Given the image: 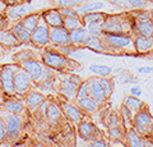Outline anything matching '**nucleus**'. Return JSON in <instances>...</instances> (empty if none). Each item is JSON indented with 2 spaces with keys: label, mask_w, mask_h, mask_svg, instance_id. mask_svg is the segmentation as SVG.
I'll list each match as a JSON object with an SVG mask.
<instances>
[{
  "label": "nucleus",
  "mask_w": 153,
  "mask_h": 147,
  "mask_svg": "<svg viewBox=\"0 0 153 147\" xmlns=\"http://www.w3.org/2000/svg\"><path fill=\"white\" fill-rule=\"evenodd\" d=\"M103 32L117 35H133V17L130 13L107 14L102 23Z\"/></svg>",
  "instance_id": "f257e3e1"
},
{
  "label": "nucleus",
  "mask_w": 153,
  "mask_h": 147,
  "mask_svg": "<svg viewBox=\"0 0 153 147\" xmlns=\"http://www.w3.org/2000/svg\"><path fill=\"white\" fill-rule=\"evenodd\" d=\"M101 39L106 46L107 51L112 53H120V51H135L134 49L133 35H117V34H106L103 32Z\"/></svg>",
  "instance_id": "f03ea898"
},
{
  "label": "nucleus",
  "mask_w": 153,
  "mask_h": 147,
  "mask_svg": "<svg viewBox=\"0 0 153 147\" xmlns=\"http://www.w3.org/2000/svg\"><path fill=\"white\" fill-rule=\"evenodd\" d=\"M21 68H23L26 72L30 74L33 82L36 83H45L51 79L52 69L46 67L44 63L37 61L35 59H28L26 61L21 63Z\"/></svg>",
  "instance_id": "7ed1b4c3"
},
{
  "label": "nucleus",
  "mask_w": 153,
  "mask_h": 147,
  "mask_svg": "<svg viewBox=\"0 0 153 147\" xmlns=\"http://www.w3.org/2000/svg\"><path fill=\"white\" fill-rule=\"evenodd\" d=\"M133 128L142 137H151L153 134V116L144 107L133 115Z\"/></svg>",
  "instance_id": "20e7f679"
},
{
  "label": "nucleus",
  "mask_w": 153,
  "mask_h": 147,
  "mask_svg": "<svg viewBox=\"0 0 153 147\" xmlns=\"http://www.w3.org/2000/svg\"><path fill=\"white\" fill-rule=\"evenodd\" d=\"M42 63L51 69L61 70L69 68L70 64L73 63V59L59 53L57 50H45L42 53Z\"/></svg>",
  "instance_id": "39448f33"
},
{
  "label": "nucleus",
  "mask_w": 153,
  "mask_h": 147,
  "mask_svg": "<svg viewBox=\"0 0 153 147\" xmlns=\"http://www.w3.org/2000/svg\"><path fill=\"white\" fill-rule=\"evenodd\" d=\"M19 67L17 64H8L0 69V88L3 93L14 95L16 87H14V75Z\"/></svg>",
  "instance_id": "423d86ee"
},
{
  "label": "nucleus",
  "mask_w": 153,
  "mask_h": 147,
  "mask_svg": "<svg viewBox=\"0 0 153 147\" xmlns=\"http://www.w3.org/2000/svg\"><path fill=\"white\" fill-rule=\"evenodd\" d=\"M31 44L38 47H45L50 44V27L46 25L42 17L38 26L31 32Z\"/></svg>",
  "instance_id": "0eeeda50"
},
{
  "label": "nucleus",
  "mask_w": 153,
  "mask_h": 147,
  "mask_svg": "<svg viewBox=\"0 0 153 147\" xmlns=\"http://www.w3.org/2000/svg\"><path fill=\"white\" fill-rule=\"evenodd\" d=\"M32 78L30 74L23 68H18L16 75H14V87H16V93L18 95H26L31 90L32 86Z\"/></svg>",
  "instance_id": "6e6552de"
},
{
  "label": "nucleus",
  "mask_w": 153,
  "mask_h": 147,
  "mask_svg": "<svg viewBox=\"0 0 153 147\" xmlns=\"http://www.w3.org/2000/svg\"><path fill=\"white\" fill-rule=\"evenodd\" d=\"M4 122L7 125V138L10 141L18 138L23 125L22 118L19 116V114H8Z\"/></svg>",
  "instance_id": "1a4fd4ad"
},
{
  "label": "nucleus",
  "mask_w": 153,
  "mask_h": 147,
  "mask_svg": "<svg viewBox=\"0 0 153 147\" xmlns=\"http://www.w3.org/2000/svg\"><path fill=\"white\" fill-rule=\"evenodd\" d=\"M50 44L54 46L70 45V34L64 26L50 27Z\"/></svg>",
  "instance_id": "9d476101"
},
{
  "label": "nucleus",
  "mask_w": 153,
  "mask_h": 147,
  "mask_svg": "<svg viewBox=\"0 0 153 147\" xmlns=\"http://www.w3.org/2000/svg\"><path fill=\"white\" fill-rule=\"evenodd\" d=\"M32 12V8L28 3L26 4H18V5H8L5 10V17L8 18L9 22H18L21 21L23 17H26L27 14Z\"/></svg>",
  "instance_id": "9b49d317"
},
{
  "label": "nucleus",
  "mask_w": 153,
  "mask_h": 147,
  "mask_svg": "<svg viewBox=\"0 0 153 147\" xmlns=\"http://www.w3.org/2000/svg\"><path fill=\"white\" fill-rule=\"evenodd\" d=\"M133 35L153 37V22L151 18H133Z\"/></svg>",
  "instance_id": "f8f14e48"
},
{
  "label": "nucleus",
  "mask_w": 153,
  "mask_h": 147,
  "mask_svg": "<svg viewBox=\"0 0 153 147\" xmlns=\"http://www.w3.org/2000/svg\"><path fill=\"white\" fill-rule=\"evenodd\" d=\"M88 84H89V96L92 97L98 105H101V104H103L107 100L108 96L106 95V92H105L102 84L100 82V78H97V75L89 78Z\"/></svg>",
  "instance_id": "ddd939ff"
},
{
  "label": "nucleus",
  "mask_w": 153,
  "mask_h": 147,
  "mask_svg": "<svg viewBox=\"0 0 153 147\" xmlns=\"http://www.w3.org/2000/svg\"><path fill=\"white\" fill-rule=\"evenodd\" d=\"M78 133L79 137L84 141H94V140H101V132L97 129V127L89 122H80L78 127Z\"/></svg>",
  "instance_id": "4468645a"
},
{
  "label": "nucleus",
  "mask_w": 153,
  "mask_h": 147,
  "mask_svg": "<svg viewBox=\"0 0 153 147\" xmlns=\"http://www.w3.org/2000/svg\"><path fill=\"white\" fill-rule=\"evenodd\" d=\"M41 17L49 27H61L64 25V18L61 16L59 8L46 9V10L41 12Z\"/></svg>",
  "instance_id": "2eb2a0df"
},
{
  "label": "nucleus",
  "mask_w": 153,
  "mask_h": 147,
  "mask_svg": "<svg viewBox=\"0 0 153 147\" xmlns=\"http://www.w3.org/2000/svg\"><path fill=\"white\" fill-rule=\"evenodd\" d=\"M125 140H126L128 147H153V142L146 138V137L139 136L134 128H131V129H129L126 132Z\"/></svg>",
  "instance_id": "dca6fc26"
},
{
  "label": "nucleus",
  "mask_w": 153,
  "mask_h": 147,
  "mask_svg": "<svg viewBox=\"0 0 153 147\" xmlns=\"http://www.w3.org/2000/svg\"><path fill=\"white\" fill-rule=\"evenodd\" d=\"M134 49L138 54H149L153 51V37L133 35Z\"/></svg>",
  "instance_id": "f3484780"
},
{
  "label": "nucleus",
  "mask_w": 153,
  "mask_h": 147,
  "mask_svg": "<svg viewBox=\"0 0 153 147\" xmlns=\"http://www.w3.org/2000/svg\"><path fill=\"white\" fill-rule=\"evenodd\" d=\"M61 110H63V114L70 119L74 123H80L83 119V111L80 110V107L78 105H74V104H63L61 105Z\"/></svg>",
  "instance_id": "a211bd4d"
},
{
  "label": "nucleus",
  "mask_w": 153,
  "mask_h": 147,
  "mask_svg": "<svg viewBox=\"0 0 153 147\" xmlns=\"http://www.w3.org/2000/svg\"><path fill=\"white\" fill-rule=\"evenodd\" d=\"M70 34V44L74 45L76 47H80V46H84L85 44V40L88 39V30L85 28V26L83 27H79L76 30H73L69 32Z\"/></svg>",
  "instance_id": "6ab92c4d"
},
{
  "label": "nucleus",
  "mask_w": 153,
  "mask_h": 147,
  "mask_svg": "<svg viewBox=\"0 0 153 147\" xmlns=\"http://www.w3.org/2000/svg\"><path fill=\"white\" fill-rule=\"evenodd\" d=\"M76 90H78V84L69 81L66 77L63 79V82L60 83V87H59L60 93L64 97L68 98V100H76Z\"/></svg>",
  "instance_id": "aec40b11"
},
{
  "label": "nucleus",
  "mask_w": 153,
  "mask_h": 147,
  "mask_svg": "<svg viewBox=\"0 0 153 147\" xmlns=\"http://www.w3.org/2000/svg\"><path fill=\"white\" fill-rule=\"evenodd\" d=\"M9 28H10V31L14 34V36L19 40L21 44H31V32L27 31L26 28L22 26V23L19 21L14 22Z\"/></svg>",
  "instance_id": "412c9836"
},
{
  "label": "nucleus",
  "mask_w": 153,
  "mask_h": 147,
  "mask_svg": "<svg viewBox=\"0 0 153 147\" xmlns=\"http://www.w3.org/2000/svg\"><path fill=\"white\" fill-rule=\"evenodd\" d=\"M21 45V42L17 39L10 28H3L0 30V46L3 47H16Z\"/></svg>",
  "instance_id": "4be33fe9"
},
{
  "label": "nucleus",
  "mask_w": 153,
  "mask_h": 147,
  "mask_svg": "<svg viewBox=\"0 0 153 147\" xmlns=\"http://www.w3.org/2000/svg\"><path fill=\"white\" fill-rule=\"evenodd\" d=\"M45 115L47 118V120H49V123H51V124H56V123H59V120L61 119V116H63L61 106H59L55 102L49 104L47 107H46Z\"/></svg>",
  "instance_id": "5701e85b"
},
{
  "label": "nucleus",
  "mask_w": 153,
  "mask_h": 147,
  "mask_svg": "<svg viewBox=\"0 0 153 147\" xmlns=\"http://www.w3.org/2000/svg\"><path fill=\"white\" fill-rule=\"evenodd\" d=\"M76 105L80 107V110L83 113H87V114H93L98 109V104L89 95L84 97H80V98H76Z\"/></svg>",
  "instance_id": "b1692460"
},
{
  "label": "nucleus",
  "mask_w": 153,
  "mask_h": 147,
  "mask_svg": "<svg viewBox=\"0 0 153 147\" xmlns=\"http://www.w3.org/2000/svg\"><path fill=\"white\" fill-rule=\"evenodd\" d=\"M102 8H103V3H101V1H93V0H92V1H87V3L82 4V5L76 7L75 12H76V14H78L79 17H83L84 14L92 13V12H98V10H101Z\"/></svg>",
  "instance_id": "393cba45"
},
{
  "label": "nucleus",
  "mask_w": 153,
  "mask_h": 147,
  "mask_svg": "<svg viewBox=\"0 0 153 147\" xmlns=\"http://www.w3.org/2000/svg\"><path fill=\"white\" fill-rule=\"evenodd\" d=\"M84 47H88V49L97 51V53H107L106 46H105L103 41L101 39V36H88V39L85 40Z\"/></svg>",
  "instance_id": "a878e982"
},
{
  "label": "nucleus",
  "mask_w": 153,
  "mask_h": 147,
  "mask_svg": "<svg viewBox=\"0 0 153 147\" xmlns=\"http://www.w3.org/2000/svg\"><path fill=\"white\" fill-rule=\"evenodd\" d=\"M1 106L5 111L9 114H21L25 110V105L22 101L16 100V98H8V100H3Z\"/></svg>",
  "instance_id": "bb28decb"
},
{
  "label": "nucleus",
  "mask_w": 153,
  "mask_h": 147,
  "mask_svg": "<svg viewBox=\"0 0 153 147\" xmlns=\"http://www.w3.org/2000/svg\"><path fill=\"white\" fill-rule=\"evenodd\" d=\"M40 21H41V13H30V14H27L26 17H23L19 22L22 23V26L25 27L27 31L32 32L38 26Z\"/></svg>",
  "instance_id": "cd10ccee"
},
{
  "label": "nucleus",
  "mask_w": 153,
  "mask_h": 147,
  "mask_svg": "<svg viewBox=\"0 0 153 147\" xmlns=\"http://www.w3.org/2000/svg\"><path fill=\"white\" fill-rule=\"evenodd\" d=\"M123 105L125 107H128L131 113L135 114L137 111H139L144 107V102H143L139 97H135V96H133V95H130V96H126L124 98Z\"/></svg>",
  "instance_id": "c85d7f7f"
},
{
  "label": "nucleus",
  "mask_w": 153,
  "mask_h": 147,
  "mask_svg": "<svg viewBox=\"0 0 153 147\" xmlns=\"http://www.w3.org/2000/svg\"><path fill=\"white\" fill-rule=\"evenodd\" d=\"M45 101V96L40 92H36V91H32V92H28L27 96H26V104L30 107H38L41 104H44Z\"/></svg>",
  "instance_id": "c756f323"
},
{
  "label": "nucleus",
  "mask_w": 153,
  "mask_h": 147,
  "mask_svg": "<svg viewBox=\"0 0 153 147\" xmlns=\"http://www.w3.org/2000/svg\"><path fill=\"white\" fill-rule=\"evenodd\" d=\"M89 72L93 73L97 77H108L112 73V68L108 65H102V64H92L89 65Z\"/></svg>",
  "instance_id": "7c9ffc66"
},
{
  "label": "nucleus",
  "mask_w": 153,
  "mask_h": 147,
  "mask_svg": "<svg viewBox=\"0 0 153 147\" xmlns=\"http://www.w3.org/2000/svg\"><path fill=\"white\" fill-rule=\"evenodd\" d=\"M63 26L70 32V31L76 30V28H79V27H83L84 23H83V21H82V18H80L79 16H76V17L64 18V25H63Z\"/></svg>",
  "instance_id": "2f4dec72"
},
{
  "label": "nucleus",
  "mask_w": 153,
  "mask_h": 147,
  "mask_svg": "<svg viewBox=\"0 0 153 147\" xmlns=\"http://www.w3.org/2000/svg\"><path fill=\"white\" fill-rule=\"evenodd\" d=\"M107 14L106 13H102V12H92V13H87V14H84L83 17H80L82 18V21L84 23V26L85 25H88V23L91 22H97V21H105V18H106Z\"/></svg>",
  "instance_id": "473e14b6"
},
{
  "label": "nucleus",
  "mask_w": 153,
  "mask_h": 147,
  "mask_svg": "<svg viewBox=\"0 0 153 147\" xmlns=\"http://www.w3.org/2000/svg\"><path fill=\"white\" fill-rule=\"evenodd\" d=\"M52 3L55 4L56 8H76L87 1L85 0H52Z\"/></svg>",
  "instance_id": "72a5a7b5"
},
{
  "label": "nucleus",
  "mask_w": 153,
  "mask_h": 147,
  "mask_svg": "<svg viewBox=\"0 0 153 147\" xmlns=\"http://www.w3.org/2000/svg\"><path fill=\"white\" fill-rule=\"evenodd\" d=\"M102 21L97 22H91L88 25H85V28L88 30V34L91 36H101L103 34V28H102Z\"/></svg>",
  "instance_id": "f704fd0d"
},
{
  "label": "nucleus",
  "mask_w": 153,
  "mask_h": 147,
  "mask_svg": "<svg viewBox=\"0 0 153 147\" xmlns=\"http://www.w3.org/2000/svg\"><path fill=\"white\" fill-rule=\"evenodd\" d=\"M128 9H134V10H139V9H146L147 1L144 0H125Z\"/></svg>",
  "instance_id": "c9c22d12"
},
{
  "label": "nucleus",
  "mask_w": 153,
  "mask_h": 147,
  "mask_svg": "<svg viewBox=\"0 0 153 147\" xmlns=\"http://www.w3.org/2000/svg\"><path fill=\"white\" fill-rule=\"evenodd\" d=\"M35 56H33V53L30 50H26V51H21V53H18L14 55V60L17 61V63H23V61H26L28 59H33Z\"/></svg>",
  "instance_id": "e433bc0d"
},
{
  "label": "nucleus",
  "mask_w": 153,
  "mask_h": 147,
  "mask_svg": "<svg viewBox=\"0 0 153 147\" xmlns=\"http://www.w3.org/2000/svg\"><path fill=\"white\" fill-rule=\"evenodd\" d=\"M88 95H89V84H88V81H85V82H82L78 86V90H76V98L88 96Z\"/></svg>",
  "instance_id": "4c0bfd02"
},
{
  "label": "nucleus",
  "mask_w": 153,
  "mask_h": 147,
  "mask_svg": "<svg viewBox=\"0 0 153 147\" xmlns=\"http://www.w3.org/2000/svg\"><path fill=\"white\" fill-rule=\"evenodd\" d=\"M121 123V116H119L116 113H112L111 115L107 118L106 120V124L108 125V128H112V127H119Z\"/></svg>",
  "instance_id": "58836bf2"
},
{
  "label": "nucleus",
  "mask_w": 153,
  "mask_h": 147,
  "mask_svg": "<svg viewBox=\"0 0 153 147\" xmlns=\"http://www.w3.org/2000/svg\"><path fill=\"white\" fill-rule=\"evenodd\" d=\"M100 82H101V84H102V87L105 90V92H106V95L110 97V95L112 93V82H111V79H108L106 77H101V78H100Z\"/></svg>",
  "instance_id": "ea45409f"
},
{
  "label": "nucleus",
  "mask_w": 153,
  "mask_h": 147,
  "mask_svg": "<svg viewBox=\"0 0 153 147\" xmlns=\"http://www.w3.org/2000/svg\"><path fill=\"white\" fill-rule=\"evenodd\" d=\"M108 136L111 137L112 140H120L124 137V132L119 127H112L108 129Z\"/></svg>",
  "instance_id": "a19ab883"
},
{
  "label": "nucleus",
  "mask_w": 153,
  "mask_h": 147,
  "mask_svg": "<svg viewBox=\"0 0 153 147\" xmlns=\"http://www.w3.org/2000/svg\"><path fill=\"white\" fill-rule=\"evenodd\" d=\"M59 10L61 13V16H63V18H70V17H76L78 14H76L75 12V8H59Z\"/></svg>",
  "instance_id": "79ce46f5"
},
{
  "label": "nucleus",
  "mask_w": 153,
  "mask_h": 147,
  "mask_svg": "<svg viewBox=\"0 0 153 147\" xmlns=\"http://www.w3.org/2000/svg\"><path fill=\"white\" fill-rule=\"evenodd\" d=\"M85 147H108V146H107V142H106V141H103V140L101 138V140L91 141Z\"/></svg>",
  "instance_id": "37998d69"
},
{
  "label": "nucleus",
  "mask_w": 153,
  "mask_h": 147,
  "mask_svg": "<svg viewBox=\"0 0 153 147\" xmlns=\"http://www.w3.org/2000/svg\"><path fill=\"white\" fill-rule=\"evenodd\" d=\"M83 56H84L83 50L80 49V47H75V49L71 51V54L69 55V58L70 59H80V58H83Z\"/></svg>",
  "instance_id": "c03bdc74"
},
{
  "label": "nucleus",
  "mask_w": 153,
  "mask_h": 147,
  "mask_svg": "<svg viewBox=\"0 0 153 147\" xmlns=\"http://www.w3.org/2000/svg\"><path fill=\"white\" fill-rule=\"evenodd\" d=\"M5 138H7V125H5V122L0 119V143Z\"/></svg>",
  "instance_id": "a18cd8bd"
},
{
  "label": "nucleus",
  "mask_w": 153,
  "mask_h": 147,
  "mask_svg": "<svg viewBox=\"0 0 153 147\" xmlns=\"http://www.w3.org/2000/svg\"><path fill=\"white\" fill-rule=\"evenodd\" d=\"M130 95L135 97H140L142 96V87L140 86H133L130 88Z\"/></svg>",
  "instance_id": "49530a36"
},
{
  "label": "nucleus",
  "mask_w": 153,
  "mask_h": 147,
  "mask_svg": "<svg viewBox=\"0 0 153 147\" xmlns=\"http://www.w3.org/2000/svg\"><path fill=\"white\" fill-rule=\"evenodd\" d=\"M8 25H9V21H8V18L5 17V14H0V30L7 28Z\"/></svg>",
  "instance_id": "de8ad7c7"
},
{
  "label": "nucleus",
  "mask_w": 153,
  "mask_h": 147,
  "mask_svg": "<svg viewBox=\"0 0 153 147\" xmlns=\"http://www.w3.org/2000/svg\"><path fill=\"white\" fill-rule=\"evenodd\" d=\"M30 0H5V3L8 5H18V4H26Z\"/></svg>",
  "instance_id": "09e8293b"
},
{
  "label": "nucleus",
  "mask_w": 153,
  "mask_h": 147,
  "mask_svg": "<svg viewBox=\"0 0 153 147\" xmlns=\"http://www.w3.org/2000/svg\"><path fill=\"white\" fill-rule=\"evenodd\" d=\"M138 73H140V74H149V73H153V68H151V67L138 68Z\"/></svg>",
  "instance_id": "8fccbe9b"
},
{
  "label": "nucleus",
  "mask_w": 153,
  "mask_h": 147,
  "mask_svg": "<svg viewBox=\"0 0 153 147\" xmlns=\"http://www.w3.org/2000/svg\"><path fill=\"white\" fill-rule=\"evenodd\" d=\"M66 78H68L69 81H71V82H74L75 84H78V86L83 82V81L78 77V75H66Z\"/></svg>",
  "instance_id": "3c124183"
},
{
  "label": "nucleus",
  "mask_w": 153,
  "mask_h": 147,
  "mask_svg": "<svg viewBox=\"0 0 153 147\" xmlns=\"http://www.w3.org/2000/svg\"><path fill=\"white\" fill-rule=\"evenodd\" d=\"M8 8V4L5 3V0H0V14H4Z\"/></svg>",
  "instance_id": "603ef678"
},
{
  "label": "nucleus",
  "mask_w": 153,
  "mask_h": 147,
  "mask_svg": "<svg viewBox=\"0 0 153 147\" xmlns=\"http://www.w3.org/2000/svg\"><path fill=\"white\" fill-rule=\"evenodd\" d=\"M1 92H3V91H0V104L3 102V95H1Z\"/></svg>",
  "instance_id": "864d4df0"
},
{
  "label": "nucleus",
  "mask_w": 153,
  "mask_h": 147,
  "mask_svg": "<svg viewBox=\"0 0 153 147\" xmlns=\"http://www.w3.org/2000/svg\"><path fill=\"white\" fill-rule=\"evenodd\" d=\"M151 21L153 22V10H151Z\"/></svg>",
  "instance_id": "5fc2aeb1"
},
{
  "label": "nucleus",
  "mask_w": 153,
  "mask_h": 147,
  "mask_svg": "<svg viewBox=\"0 0 153 147\" xmlns=\"http://www.w3.org/2000/svg\"><path fill=\"white\" fill-rule=\"evenodd\" d=\"M144 1H147V3H153V0H144Z\"/></svg>",
  "instance_id": "6e6d98bb"
},
{
  "label": "nucleus",
  "mask_w": 153,
  "mask_h": 147,
  "mask_svg": "<svg viewBox=\"0 0 153 147\" xmlns=\"http://www.w3.org/2000/svg\"><path fill=\"white\" fill-rule=\"evenodd\" d=\"M85 1H92V0H85Z\"/></svg>",
  "instance_id": "4d7b16f0"
}]
</instances>
